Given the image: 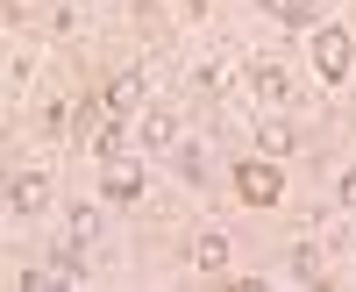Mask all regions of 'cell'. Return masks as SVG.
<instances>
[{"label":"cell","mask_w":356,"mask_h":292,"mask_svg":"<svg viewBox=\"0 0 356 292\" xmlns=\"http://www.w3.org/2000/svg\"><path fill=\"white\" fill-rule=\"evenodd\" d=\"M235 193H243L250 200V207H278V200H285V171H278V157H243V164H235Z\"/></svg>","instance_id":"obj_1"},{"label":"cell","mask_w":356,"mask_h":292,"mask_svg":"<svg viewBox=\"0 0 356 292\" xmlns=\"http://www.w3.org/2000/svg\"><path fill=\"white\" fill-rule=\"evenodd\" d=\"M292 278H321V250H314V243L292 250Z\"/></svg>","instance_id":"obj_12"},{"label":"cell","mask_w":356,"mask_h":292,"mask_svg":"<svg viewBox=\"0 0 356 292\" xmlns=\"http://www.w3.org/2000/svg\"><path fill=\"white\" fill-rule=\"evenodd\" d=\"M65 228H72V243H93V236H100V214H93V207H72Z\"/></svg>","instance_id":"obj_11"},{"label":"cell","mask_w":356,"mask_h":292,"mask_svg":"<svg viewBox=\"0 0 356 292\" xmlns=\"http://www.w3.org/2000/svg\"><path fill=\"white\" fill-rule=\"evenodd\" d=\"M257 150H264V157H292V150H300V136H292V122H285V114L257 122Z\"/></svg>","instance_id":"obj_6"},{"label":"cell","mask_w":356,"mask_h":292,"mask_svg":"<svg viewBox=\"0 0 356 292\" xmlns=\"http://www.w3.org/2000/svg\"><path fill=\"white\" fill-rule=\"evenodd\" d=\"M307 50H314V72L321 79H349V65H356V43H349V29H328V22H321L314 29V36H307Z\"/></svg>","instance_id":"obj_2"},{"label":"cell","mask_w":356,"mask_h":292,"mask_svg":"<svg viewBox=\"0 0 356 292\" xmlns=\"http://www.w3.org/2000/svg\"><path fill=\"white\" fill-rule=\"evenodd\" d=\"M143 143H150V150H171V143H178V114L150 107V114H143Z\"/></svg>","instance_id":"obj_10"},{"label":"cell","mask_w":356,"mask_h":292,"mask_svg":"<svg viewBox=\"0 0 356 292\" xmlns=\"http://www.w3.org/2000/svg\"><path fill=\"white\" fill-rule=\"evenodd\" d=\"M342 200H349V207H356V171H349V179H342Z\"/></svg>","instance_id":"obj_14"},{"label":"cell","mask_w":356,"mask_h":292,"mask_svg":"<svg viewBox=\"0 0 356 292\" xmlns=\"http://www.w3.org/2000/svg\"><path fill=\"white\" fill-rule=\"evenodd\" d=\"M250 93H257L264 107H285L300 86H292V72H285V65H257V72H250Z\"/></svg>","instance_id":"obj_5"},{"label":"cell","mask_w":356,"mask_h":292,"mask_svg":"<svg viewBox=\"0 0 356 292\" xmlns=\"http://www.w3.org/2000/svg\"><path fill=\"white\" fill-rule=\"evenodd\" d=\"M86 150H93L100 164H107V157H129V114H114V122H107L93 143H86Z\"/></svg>","instance_id":"obj_9"},{"label":"cell","mask_w":356,"mask_h":292,"mask_svg":"<svg viewBox=\"0 0 356 292\" xmlns=\"http://www.w3.org/2000/svg\"><path fill=\"white\" fill-rule=\"evenodd\" d=\"M136 107H143V72L107 79V114H136Z\"/></svg>","instance_id":"obj_8"},{"label":"cell","mask_w":356,"mask_h":292,"mask_svg":"<svg viewBox=\"0 0 356 292\" xmlns=\"http://www.w3.org/2000/svg\"><path fill=\"white\" fill-rule=\"evenodd\" d=\"M228 257H235V243L221 236V228H200V243H193V264H200V271H228Z\"/></svg>","instance_id":"obj_7"},{"label":"cell","mask_w":356,"mask_h":292,"mask_svg":"<svg viewBox=\"0 0 356 292\" xmlns=\"http://www.w3.org/2000/svg\"><path fill=\"white\" fill-rule=\"evenodd\" d=\"M43 207H50V179H43V171H15V179H8V214L29 221V214H43Z\"/></svg>","instance_id":"obj_4"},{"label":"cell","mask_w":356,"mask_h":292,"mask_svg":"<svg viewBox=\"0 0 356 292\" xmlns=\"http://www.w3.org/2000/svg\"><path fill=\"white\" fill-rule=\"evenodd\" d=\"M143 186H150V179H143V164H136V157H107L100 193L114 200V207H136V200H143Z\"/></svg>","instance_id":"obj_3"},{"label":"cell","mask_w":356,"mask_h":292,"mask_svg":"<svg viewBox=\"0 0 356 292\" xmlns=\"http://www.w3.org/2000/svg\"><path fill=\"white\" fill-rule=\"evenodd\" d=\"M178 171H186V179H193V186L207 179V157H200V143H193V150H178Z\"/></svg>","instance_id":"obj_13"}]
</instances>
